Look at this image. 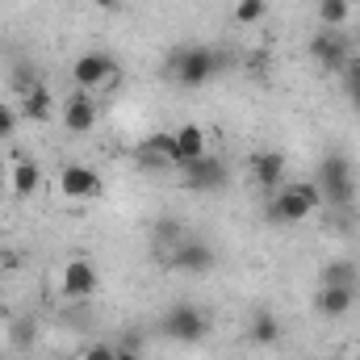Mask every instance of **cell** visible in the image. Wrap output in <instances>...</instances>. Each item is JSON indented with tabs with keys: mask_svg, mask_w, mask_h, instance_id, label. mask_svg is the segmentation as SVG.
<instances>
[{
	"mask_svg": "<svg viewBox=\"0 0 360 360\" xmlns=\"http://www.w3.org/2000/svg\"><path fill=\"white\" fill-rule=\"evenodd\" d=\"M319 205H323V188L310 184V180H293V184H281L272 193L269 214H272V222H281V226H302Z\"/></svg>",
	"mask_w": 360,
	"mask_h": 360,
	"instance_id": "obj_1",
	"label": "cell"
},
{
	"mask_svg": "<svg viewBox=\"0 0 360 360\" xmlns=\"http://www.w3.org/2000/svg\"><path fill=\"white\" fill-rule=\"evenodd\" d=\"M218 76V55L210 46H180L172 55V80L180 89H205Z\"/></svg>",
	"mask_w": 360,
	"mask_h": 360,
	"instance_id": "obj_2",
	"label": "cell"
},
{
	"mask_svg": "<svg viewBox=\"0 0 360 360\" xmlns=\"http://www.w3.org/2000/svg\"><path fill=\"white\" fill-rule=\"evenodd\" d=\"M72 80H76V89H84V92L109 89V84H117V63L105 51H89V55H80L72 63Z\"/></svg>",
	"mask_w": 360,
	"mask_h": 360,
	"instance_id": "obj_3",
	"label": "cell"
},
{
	"mask_svg": "<svg viewBox=\"0 0 360 360\" xmlns=\"http://www.w3.org/2000/svg\"><path fill=\"white\" fill-rule=\"evenodd\" d=\"M314 184L323 188V201L348 205V201H352V168H348V160H344V155H327V160L319 164Z\"/></svg>",
	"mask_w": 360,
	"mask_h": 360,
	"instance_id": "obj_4",
	"label": "cell"
},
{
	"mask_svg": "<svg viewBox=\"0 0 360 360\" xmlns=\"http://www.w3.org/2000/svg\"><path fill=\"white\" fill-rule=\"evenodd\" d=\"M205 314L197 310V306H188V302H180V306H172L168 314H164V335L168 340H176V344H201L205 340Z\"/></svg>",
	"mask_w": 360,
	"mask_h": 360,
	"instance_id": "obj_5",
	"label": "cell"
},
{
	"mask_svg": "<svg viewBox=\"0 0 360 360\" xmlns=\"http://www.w3.org/2000/svg\"><path fill=\"white\" fill-rule=\"evenodd\" d=\"M55 184H59V197H63V201L84 205V201H92V197L101 193V172L89 168V164H68V168L55 176Z\"/></svg>",
	"mask_w": 360,
	"mask_h": 360,
	"instance_id": "obj_6",
	"label": "cell"
},
{
	"mask_svg": "<svg viewBox=\"0 0 360 360\" xmlns=\"http://www.w3.org/2000/svg\"><path fill=\"white\" fill-rule=\"evenodd\" d=\"M96 285H101V276L92 269V260H84V256L68 260L63 272H59V293H63L68 302H89L92 293H96Z\"/></svg>",
	"mask_w": 360,
	"mask_h": 360,
	"instance_id": "obj_7",
	"label": "cell"
},
{
	"mask_svg": "<svg viewBox=\"0 0 360 360\" xmlns=\"http://www.w3.org/2000/svg\"><path fill=\"white\" fill-rule=\"evenodd\" d=\"M210 155V134L205 126L197 122H184L180 130H172V168H184V164H197Z\"/></svg>",
	"mask_w": 360,
	"mask_h": 360,
	"instance_id": "obj_8",
	"label": "cell"
},
{
	"mask_svg": "<svg viewBox=\"0 0 360 360\" xmlns=\"http://www.w3.org/2000/svg\"><path fill=\"white\" fill-rule=\"evenodd\" d=\"M96 101H92V92L76 89L68 101H63V109H59V122H63V130L68 134H89L92 126H96Z\"/></svg>",
	"mask_w": 360,
	"mask_h": 360,
	"instance_id": "obj_9",
	"label": "cell"
},
{
	"mask_svg": "<svg viewBox=\"0 0 360 360\" xmlns=\"http://www.w3.org/2000/svg\"><path fill=\"white\" fill-rule=\"evenodd\" d=\"M38 188H42V168L34 160H8V168H4V193L13 201H30Z\"/></svg>",
	"mask_w": 360,
	"mask_h": 360,
	"instance_id": "obj_10",
	"label": "cell"
},
{
	"mask_svg": "<svg viewBox=\"0 0 360 360\" xmlns=\"http://www.w3.org/2000/svg\"><path fill=\"white\" fill-rule=\"evenodd\" d=\"M356 306V285H319V293H314V314H323V319H344L348 310Z\"/></svg>",
	"mask_w": 360,
	"mask_h": 360,
	"instance_id": "obj_11",
	"label": "cell"
},
{
	"mask_svg": "<svg viewBox=\"0 0 360 360\" xmlns=\"http://www.w3.org/2000/svg\"><path fill=\"white\" fill-rule=\"evenodd\" d=\"M180 176H184L188 188H201V193H205V188H222V184H226V164L214 160V155H205V160H197V164H184Z\"/></svg>",
	"mask_w": 360,
	"mask_h": 360,
	"instance_id": "obj_12",
	"label": "cell"
},
{
	"mask_svg": "<svg viewBox=\"0 0 360 360\" xmlns=\"http://www.w3.org/2000/svg\"><path fill=\"white\" fill-rule=\"evenodd\" d=\"M310 55L323 68H348V38H340V30H323L310 38Z\"/></svg>",
	"mask_w": 360,
	"mask_h": 360,
	"instance_id": "obj_13",
	"label": "cell"
},
{
	"mask_svg": "<svg viewBox=\"0 0 360 360\" xmlns=\"http://www.w3.org/2000/svg\"><path fill=\"white\" fill-rule=\"evenodd\" d=\"M172 269H180V272L214 269V248H205V243H197V239H176V243H172Z\"/></svg>",
	"mask_w": 360,
	"mask_h": 360,
	"instance_id": "obj_14",
	"label": "cell"
},
{
	"mask_svg": "<svg viewBox=\"0 0 360 360\" xmlns=\"http://www.w3.org/2000/svg\"><path fill=\"white\" fill-rule=\"evenodd\" d=\"M252 180L264 188V193H276L285 184V155L281 151H256L252 155Z\"/></svg>",
	"mask_w": 360,
	"mask_h": 360,
	"instance_id": "obj_15",
	"label": "cell"
},
{
	"mask_svg": "<svg viewBox=\"0 0 360 360\" xmlns=\"http://www.w3.org/2000/svg\"><path fill=\"white\" fill-rule=\"evenodd\" d=\"M17 117L21 122H38V126L51 122L55 117V96H51V89L46 84H34V89L17 101Z\"/></svg>",
	"mask_w": 360,
	"mask_h": 360,
	"instance_id": "obj_16",
	"label": "cell"
},
{
	"mask_svg": "<svg viewBox=\"0 0 360 360\" xmlns=\"http://www.w3.org/2000/svg\"><path fill=\"white\" fill-rule=\"evenodd\" d=\"M248 340H252L256 348H272V344H281V319L269 314V310H256V314L248 319Z\"/></svg>",
	"mask_w": 360,
	"mask_h": 360,
	"instance_id": "obj_17",
	"label": "cell"
},
{
	"mask_svg": "<svg viewBox=\"0 0 360 360\" xmlns=\"http://www.w3.org/2000/svg\"><path fill=\"white\" fill-rule=\"evenodd\" d=\"M314 17L323 30H344L352 21V0H319L314 4Z\"/></svg>",
	"mask_w": 360,
	"mask_h": 360,
	"instance_id": "obj_18",
	"label": "cell"
},
{
	"mask_svg": "<svg viewBox=\"0 0 360 360\" xmlns=\"http://www.w3.org/2000/svg\"><path fill=\"white\" fill-rule=\"evenodd\" d=\"M139 155H143L147 164L172 168V134H147V139L139 143Z\"/></svg>",
	"mask_w": 360,
	"mask_h": 360,
	"instance_id": "obj_19",
	"label": "cell"
},
{
	"mask_svg": "<svg viewBox=\"0 0 360 360\" xmlns=\"http://www.w3.org/2000/svg\"><path fill=\"white\" fill-rule=\"evenodd\" d=\"M319 285H356V264L352 260H331L319 269Z\"/></svg>",
	"mask_w": 360,
	"mask_h": 360,
	"instance_id": "obj_20",
	"label": "cell"
},
{
	"mask_svg": "<svg viewBox=\"0 0 360 360\" xmlns=\"http://www.w3.org/2000/svg\"><path fill=\"white\" fill-rule=\"evenodd\" d=\"M231 17H235L239 25H260V21L269 17V0H235Z\"/></svg>",
	"mask_w": 360,
	"mask_h": 360,
	"instance_id": "obj_21",
	"label": "cell"
},
{
	"mask_svg": "<svg viewBox=\"0 0 360 360\" xmlns=\"http://www.w3.org/2000/svg\"><path fill=\"white\" fill-rule=\"evenodd\" d=\"M8 340H13V348H30L34 344V323L30 319H17L13 331H8Z\"/></svg>",
	"mask_w": 360,
	"mask_h": 360,
	"instance_id": "obj_22",
	"label": "cell"
},
{
	"mask_svg": "<svg viewBox=\"0 0 360 360\" xmlns=\"http://www.w3.org/2000/svg\"><path fill=\"white\" fill-rule=\"evenodd\" d=\"M17 126H21L17 109H13V105H0V143H4V139H13V134H17Z\"/></svg>",
	"mask_w": 360,
	"mask_h": 360,
	"instance_id": "obj_23",
	"label": "cell"
},
{
	"mask_svg": "<svg viewBox=\"0 0 360 360\" xmlns=\"http://www.w3.org/2000/svg\"><path fill=\"white\" fill-rule=\"evenodd\" d=\"M113 356H117L113 344H89V348H80V356L76 360H113Z\"/></svg>",
	"mask_w": 360,
	"mask_h": 360,
	"instance_id": "obj_24",
	"label": "cell"
},
{
	"mask_svg": "<svg viewBox=\"0 0 360 360\" xmlns=\"http://www.w3.org/2000/svg\"><path fill=\"white\" fill-rule=\"evenodd\" d=\"M344 89L360 101V63H352V59H348V68H344Z\"/></svg>",
	"mask_w": 360,
	"mask_h": 360,
	"instance_id": "obj_25",
	"label": "cell"
},
{
	"mask_svg": "<svg viewBox=\"0 0 360 360\" xmlns=\"http://www.w3.org/2000/svg\"><path fill=\"white\" fill-rule=\"evenodd\" d=\"M113 360H143V356H139V352H130V348H117V356H113Z\"/></svg>",
	"mask_w": 360,
	"mask_h": 360,
	"instance_id": "obj_26",
	"label": "cell"
},
{
	"mask_svg": "<svg viewBox=\"0 0 360 360\" xmlns=\"http://www.w3.org/2000/svg\"><path fill=\"white\" fill-rule=\"evenodd\" d=\"M352 360H360V352H356V356H352Z\"/></svg>",
	"mask_w": 360,
	"mask_h": 360,
	"instance_id": "obj_27",
	"label": "cell"
}]
</instances>
